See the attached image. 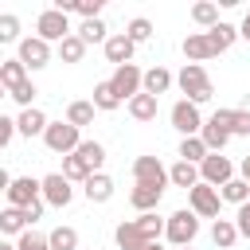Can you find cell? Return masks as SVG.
I'll list each match as a JSON object with an SVG mask.
<instances>
[{
	"label": "cell",
	"instance_id": "cell-46",
	"mask_svg": "<svg viewBox=\"0 0 250 250\" xmlns=\"http://www.w3.org/2000/svg\"><path fill=\"white\" fill-rule=\"evenodd\" d=\"M238 35H242V39H246V43H250V12H246V16H242V27H238Z\"/></svg>",
	"mask_w": 250,
	"mask_h": 250
},
{
	"label": "cell",
	"instance_id": "cell-44",
	"mask_svg": "<svg viewBox=\"0 0 250 250\" xmlns=\"http://www.w3.org/2000/svg\"><path fill=\"white\" fill-rule=\"evenodd\" d=\"M234 227H238V234H242V238H250V203H242V207H238Z\"/></svg>",
	"mask_w": 250,
	"mask_h": 250
},
{
	"label": "cell",
	"instance_id": "cell-27",
	"mask_svg": "<svg viewBox=\"0 0 250 250\" xmlns=\"http://www.w3.org/2000/svg\"><path fill=\"white\" fill-rule=\"evenodd\" d=\"M168 86H172V74H168L164 66H152V70H145V94L160 98V94H164Z\"/></svg>",
	"mask_w": 250,
	"mask_h": 250
},
{
	"label": "cell",
	"instance_id": "cell-18",
	"mask_svg": "<svg viewBox=\"0 0 250 250\" xmlns=\"http://www.w3.org/2000/svg\"><path fill=\"white\" fill-rule=\"evenodd\" d=\"M82 188H86V199H90V203H105V199L113 195V180H109L105 172H94Z\"/></svg>",
	"mask_w": 250,
	"mask_h": 250
},
{
	"label": "cell",
	"instance_id": "cell-13",
	"mask_svg": "<svg viewBox=\"0 0 250 250\" xmlns=\"http://www.w3.org/2000/svg\"><path fill=\"white\" fill-rule=\"evenodd\" d=\"M211 121L223 125L230 137H250V109L246 105H238V109H215Z\"/></svg>",
	"mask_w": 250,
	"mask_h": 250
},
{
	"label": "cell",
	"instance_id": "cell-9",
	"mask_svg": "<svg viewBox=\"0 0 250 250\" xmlns=\"http://www.w3.org/2000/svg\"><path fill=\"white\" fill-rule=\"evenodd\" d=\"M188 199H191V211H195L199 219H219V203H223L219 188H211V184L199 180V184L188 191Z\"/></svg>",
	"mask_w": 250,
	"mask_h": 250
},
{
	"label": "cell",
	"instance_id": "cell-32",
	"mask_svg": "<svg viewBox=\"0 0 250 250\" xmlns=\"http://www.w3.org/2000/svg\"><path fill=\"white\" fill-rule=\"evenodd\" d=\"M47 242H51V250H78V230L74 227H55L47 234Z\"/></svg>",
	"mask_w": 250,
	"mask_h": 250
},
{
	"label": "cell",
	"instance_id": "cell-8",
	"mask_svg": "<svg viewBox=\"0 0 250 250\" xmlns=\"http://www.w3.org/2000/svg\"><path fill=\"white\" fill-rule=\"evenodd\" d=\"M199 180L211 184V188H223V184L234 180V164H230L223 152H207V160L199 164Z\"/></svg>",
	"mask_w": 250,
	"mask_h": 250
},
{
	"label": "cell",
	"instance_id": "cell-2",
	"mask_svg": "<svg viewBox=\"0 0 250 250\" xmlns=\"http://www.w3.org/2000/svg\"><path fill=\"white\" fill-rule=\"evenodd\" d=\"M109 86L117 90V98H121V102H133L137 94H145V70H141L137 62H125V66H117V70H113Z\"/></svg>",
	"mask_w": 250,
	"mask_h": 250
},
{
	"label": "cell",
	"instance_id": "cell-12",
	"mask_svg": "<svg viewBox=\"0 0 250 250\" xmlns=\"http://www.w3.org/2000/svg\"><path fill=\"white\" fill-rule=\"evenodd\" d=\"M70 199H74V188H70V180H66L62 172L43 176V203H51V207H66Z\"/></svg>",
	"mask_w": 250,
	"mask_h": 250
},
{
	"label": "cell",
	"instance_id": "cell-15",
	"mask_svg": "<svg viewBox=\"0 0 250 250\" xmlns=\"http://www.w3.org/2000/svg\"><path fill=\"white\" fill-rule=\"evenodd\" d=\"M133 51H137V43H133L125 31L105 39V59H109L113 66H125V62H133Z\"/></svg>",
	"mask_w": 250,
	"mask_h": 250
},
{
	"label": "cell",
	"instance_id": "cell-37",
	"mask_svg": "<svg viewBox=\"0 0 250 250\" xmlns=\"http://www.w3.org/2000/svg\"><path fill=\"white\" fill-rule=\"evenodd\" d=\"M137 227H141V230L148 234V242H156V238H160V234L168 230V219H160L156 211H148V215H141V219H137Z\"/></svg>",
	"mask_w": 250,
	"mask_h": 250
},
{
	"label": "cell",
	"instance_id": "cell-34",
	"mask_svg": "<svg viewBox=\"0 0 250 250\" xmlns=\"http://www.w3.org/2000/svg\"><path fill=\"white\" fill-rule=\"evenodd\" d=\"M129 113H133L137 121H152V117H156V98H152V94H137V98L129 102Z\"/></svg>",
	"mask_w": 250,
	"mask_h": 250
},
{
	"label": "cell",
	"instance_id": "cell-3",
	"mask_svg": "<svg viewBox=\"0 0 250 250\" xmlns=\"http://www.w3.org/2000/svg\"><path fill=\"white\" fill-rule=\"evenodd\" d=\"M43 141H47L51 152H62V156L78 152V145H82V137H78V129H74L70 121H51L47 133H43Z\"/></svg>",
	"mask_w": 250,
	"mask_h": 250
},
{
	"label": "cell",
	"instance_id": "cell-40",
	"mask_svg": "<svg viewBox=\"0 0 250 250\" xmlns=\"http://www.w3.org/2000/svg\"><path fill=\"white\" fill-rule=\"evenodd\" d=\"M16 246H20V250H51V242H47L43 234H35V230H23Z\"/></svg>",
	"mask_w": 250,
	"mask_h": 250
},
{
	"label": "cell",
	"instance_id": "cell-45",
	"mask_svg": "<svg viewBox=\"0 0 250 250\" xmlns=\"http://www.w3.org/2000/svg\"><path fill=\"white\" fill-rule=\"evenodd\" d=\"M43 207H47V203H43V199H35V203H31V207H23V211H27V223H35V219H39V215H43Z\"/></svg>",
	"mask_w": 250,
	"mask_h": 250
},
{
	"label": "cell",
	"instance_id": "cell-48",
	"mask_svg": "<svg viewBox=\"0 0 250 250\" xmlns=\"http://www.w3.org/2000/svg\"><path fill=\"white\" fill-rule=\"evenodd\" d=\"M0 250H20V246L16 242H0Z\"/></svg>",
	"mask_w": 250,
	"mask_h": 250
},
{
	"label": "cell",
	"instance_id": "cell-33",
	"mask_svg": "<svg viewBox=\"0 0 250 250\" xmlns=\"http://www.w3.org/2000/svg\"><path fill=\"white\" fill-rule=\"evenodd\" d=\"M90 102H94L98 109H105V113L121 105V98H117V90H113L109 82H98V86H94V98H90Z\"/></svg>",
	"mask_w": 250,
	"mask_h": 250
},
{
	"label": "cell",
	"instance_id": "cell-24",
	"mask_svg": "<svg viewBox=\"0 0 250 250\" xmlns=\"http://www.w3.org/2000/svg\"><path fill=\"white\" fill-rule=\"evenodd\" d=\"M211 238H215V246H223V250H230L242 234H238V227H234V219H215V227H211Z\"/></svg>",
	"mask_w": 250,
	"mask_h": 250
},
{
	"label": "cell",
	"instance_id": "cell-49",
	"mask_svg": "<svg viewBox=\"0 0 250 250\" xmlns=\"http://www.w3.org/2000/svg\"><path fill=\"white\" fill-rule=\"evenodd\" d=\"M148 250H164V246H156V242H152V246H148Z\"/></svg>",
	"mask_w": 250,
	"mask_h": 250
},
{
	"label": "cell",
	"instance_id": "cell-22",
	"mask_svg": "<svg viewBox=\"0 0 250 250\" xmlns=\"http://www.w3.org/2000/svg\"><path fill=\"white\" fill-rule=\"evenodd\" d=\"M16 121H20V133H23V137H35V133H47V125H51V121L43 117V109H35V105H31V109H23V113H20Z\"/></svg>",
	"mask_w": 250,
	"mask_h": 250
},
{
	"label": "cell",
	"instance_id": "cell-16",
	"mask_svg": "<svg viewBox=\"0 0 250 250\" xmlns=\"http://www.w3.org/2000/svg\"><path fill=\"white\" fill-rule=\"evenodd\" d=\"M184 55H188V62H207V59H215V51H211V43H207V31H195V35H188L184 39Z\"/></svg>",
	"mask_w": 250,
	"mask_h": 250
},
{
	"label": "cell",
	"instance_id": "cell-7",
	"mask_svg": "<svg viewBox=\"0 0 250 250\" xmlns=\"http://www.w3.org/2000/svg\"><path fill=\"white\" fill-rule=\"evenodd\" d=\"M133 180L145 184V188H160V191L172 184V180H168V168H164L156 156H137V160H133Z\"/></svg>",
	"mask_w": 250,
	"mask_h": 250
},
{
	"label": "cell",
	"instance_id": "cell-6",
	"mask_svg": "<svg viewBox=\"0 0 250 250\" xmlns=\"http://www.w3.org/2000/svg\"><path fill=\"white\" fill-rule=\"evenodd\" d=\"M168 117H172V125H176L184 137H199V133H203V125H207V121L199 117V105H195V102H188V98H180V102L172 105V113H168Z\"/></svg>",
	"mask_w": 250,
	"mask_h": 250
},
{
	"label": "cell",
	"instance_id": "cell-42",
	"mask_svg": "<svg viewBox=\"0 0 250 250\" xmlns=\"http://www.w3.org/2000/svg\"><path fill=\"white\" fill-rule=\"evenodd\" d=\"M35 94H39V90H35L31 82H23V86H20V90H12L8 98H12V102H20L23 109H31V98H35Z\"/></svg>",
	"mask_w": 250,
	"mask_h": 250
},
{
	"label": "cell",
	"instance_id": "cell-50",
	"mask_svg": "<svg viewBox=\"0 0 250 250\" xmlns=\"http://www.w3.org/2000/svg\"><path fill=\"white\" fill-rule=\"evenodd\" d=\"M180 250H191V246H180Z\"/></svg>",
	"mask_w": 250,
	"mask_h": 250
},
{
	"label": "cell",
	"instance_id": "cell-25",
	"mask_svg": "<svg viewBox=\"0 0 250 250\" xmlns=\"http://www.w3.org/2000/svg\"><path fill=\"white\" fill-rule=\"evenodd\" d=\"M207 145H203V137H184L180 141V160H188V164H203L207 160Z\"/></svg>",
	"mask_w": 250,
	"mask_h": 250
},
{
	"label": "cell",
	"instance_id": "cell-11",
	"mask_svg": "<svg viewBox=\"0 0 250 250\" xmlns=\"http://www.w3.org/2000/svg\"><path fill=\"white\" fill-rule=\"evenodd\" d=\"M23 66H31V70H39V66H47L51 62V43L47 39H39V35H27V39H20V55H16Z\"/></svg>",
	"mask_w": 250,
	"mask_h": 250
},
{
	"label": "cell",
	"instance_id": "cell-35",
	"mask_svg": "<svg viewBox=\"0 0 250 250\" xmlns=\"http://www.w3.org/2000/svg\"><path fill=\"white\" fill-rule=\"evenodd\" d=\"M78 156L86 160V168H90V172H98V168L105 164V148H102L98 141H82V145H78Z\"/></svg>",
	"mask_w": 250,
	"mask_h": 250
},
{
	"label": "cell",
	"instance_id": "cell-29",
	"mask_svg": "<svg viewBox=\"0 0 250 250\" xmlns=\"http://www.w3.org/2000/svg\"><path fill=\"white\" fill-rule=\"evenodd\" d=\"M82 55H86V43H82V35L74 31V35H66L62 43H59V59L62 62H82Z\"/></svg>",
	"mask_w": 250,
	"mask_h": 250
},
{
	"label": "cell",
	"instance_id": "cell-23",
	"mask_svg": "<svg viewBox=\"0 0 250 250\" xmlns=\"http://www.w3.org/2000/svg\"><path fill=\"white\" fill-rule=\"evenodd\" d=\"M0 230H4V234H23V230H31V227H27V211L4 207V211H0Z\"/></svg>",
	"mask_w": 250,
	"mask_h": 250
},
{
	"label": "cell",
	"instance_id": "cell-19",
	"mask_svg": "<svg viewBox=\"0 0 250 250\" xmlns=\"http://www.w3.org/2000/svg\"><path fill=\"white\" fill-rule=\"evenodd\" d=\"M160 188H145V184H137L133 191H129V203L141 211V215H148V211H156V203H160Z\"/></svg>",
	"mask_w": 250,
	"mask_h": 250
},
{
	"label": "cell",
	"instance_id": "cell-26",
	"mask_svg": "<svg viewBox=\"0 0 250 250\" xmlns=\"http://www.w3.org/2000/svg\"><path fill=\"white\" fill-rule=\"evenodd\" d=\"M62 176H66L70 184H86V180H90L94 172L86 168V160H82L78 152H70V156H62Z\"/></svg>",
	"mask_w": 250,
	"mask_h": 250
},
{
	"label": "cell",
	"instance_id": "cell-31",
	"mask_svg": "<svg viewBox=\"0 0 250 250\" xmlns=\"http://www.w3.org/2000/svg\"><path fill=\"white\" fill-rule=\"evenodd\" d=\"M199 137H203V145H207L211 152H223V148H227V141H230V133H227L223 125H215V121H207Z\"/></svg>",
	"mask_w": 250,
	"mask_h": 250
},
{
	"label": "cell",
	"instance_id": "cell-47",
	"mask_svg": "<svg viewBox=\"0 0 250 250\" xmlns=\"http://www.w3.org/2000/svg\"><path fill=\"white\" fill-rule=\"evenodd\" d=\"M238 172H242V180L250 184V156H242V164H238Z\"/></svg>",
	"mask_w": 250,
	"mask_h": 250
},
{
	"label": "cell",
	"instance_id": "cell-43",
	"mask_svg": "<svg viewBox=\"0 0 250 250\" xmlns=\"http://www.w3.org/2000/svg\"><path fill=\"white\" fill-rule=\"evenodd\" d=\"M20 133V121H12V117H0V145H12V137Z\"/></svg>",
	"mask_w": 250,
	"mask_h": 250
},
{
	"label": "cell",
	"instance_id": "cell-20",
	"mask_svg": "<svg viewBox=\"0 0 250 250\" xmlns=\"http://www.w3.org/2000/svg\"><path fill=\"white\" fill-rule=\"evenodd\" d=\"M168 180H172L176 188H188V191H191V188L199 184V168L188 164V160H176V164L168 168Z\"/></svg>",
	"mask_w": 250,
	"mask_h": 250
},
{
	"label": "cell",
	"instance_id": "cell-38",
	"mask_svg": "<svg viewBox=\"0 0 250 250\" xmlns=\"http://www.w3.org/2000/svg\"><path fill=\"white\" fill-rule=\"evenodd\" d=\"M191 20H195V23H203V27H207V31H211V27H215V23H223V20H219V8H215V4H207V0H203V4H195V8H191Z\"/></svg>",
	"mask_w": 250,
	"mask_h": 250
},
{
	"label": "cell",
	"instance_id": "cell-14",
	"mask_svg": "<svg viewBox=\"0 0 250 250\" xmlns=\"http://www.w3.org/2000/svg\"><path fill=\"white\" fill-rule=\"evenodd\" d=\"M113 238H117V246H121V250H148V246H152V242H148V234L137 227V219H125V223H117Z\"/></svg>",
	"mask_w": 250,
	"mask_h": 250
},
{
	"label": "cell",
	"instance_id": "cell-28",
	"mask_svg": "<svg viewBox=\"0 0 250 250\" xmlns=\"http://www.w3.org/2000/svg\"><path fill=\"white\" fill-rule=\"evenodd\" d=\"M219 195H223L227 203H238V207H242V203H250V184H246L242 176H234L230 184H223V188H219Z\"/></svg>",
	"mask_w": 250,
	"mask_h": 250
},
{
	"label": "cell",
	"instance_id": "cell-30",
	"mask_svg": "<svg viewBox=\"0 0 250 250\" xmlns=\"http://www.w3.org/2000/svg\"><path fill=\"white\" fill-rule=\"evenodd\" d=\"M94 109H98L94 102H70V105H66V121H70L74 129H82V125L94 121Z\"/></svg>",
	"mask_w": 250,
	"mask_h": 250
},
{
	"label": "cell",
	"instance_id": "cell-10",
	"mask_svg": "<svg viewBox=\"0 0 250 250\" xmlns=\"http://www.w3.org/2000/svg\"><path fill=\"white\" fill-rule=\"evenodd\" d=\"M35 199H43V180H31V176H20V180H12V188H8V207H31Z\"/></svg>",
	"mask_w": 250,
	"mask_h": 250
},
{
	"label": "cell",
	"instance_id": "cell-21",
	"mask_svg": "<svg viewBox=\"0 0 250 250\" xmlns=\"http://www.w3.org/2000/svg\"><path fill=\"white\" fill-rule=\"evenodd\" d=\"M234 39H238V27H230V23H215V27L207 31V43H211V51H215V55H223Z\"/></svg>",
	"mask_w": 250,
	"mask_h": 250
},
{
	"label": "cell",
	"instance_id": "cell-39",
	"mask_svg": "<svg viewBox=\"0 0 250 250\" xmlns=\"http://www.w3.org/2000/svg\"><path fill=\"white\" fill-rule=\"evenodd\" d=\"M125 35H129L133 43H148V39H152V23H148L145 16H137V20L129 23V31H125Z\"/></svg>",
	"mask_w": 250,
	"mask_h": 250
},
{
	"label": "cell",
	"instance_id": "cell-17",
	"mask_svg": "<svg viewBox=\"0 0 250 250\" xmlns=\"http://www.w3.org/2000/svg\"><path fill=\"white\" fill-rule=\"evenodd\" d=\"M27 82V66L20 62V59H8V62H0V86L12 94V90H20Z\"/></svg>",
	"mask_w": 250,
	"mask_h": 250
},
{
	"label": "cell",
	"instance_id": "cell-41",
	"mask_svg": "<svg viewBox=\"0 0 250 250\" xmlns=\"http://www.w3.org/2000/svg\"><path fill=\"white\" fill-rule=\"evenodd\" d=\"M20 39V20L16 16H0V43H12Z\"/></svg>",
	"mask_w": 250,
	"mask_h": 250
},
{
	"label": "cell",
	"instance_id": "cell-36",
	"mask_svg": "<svg viewBox=\"0 0 250 250\" xmlns=\"http://www.w3.org/2000/svg\"><path fill=\"white\" fill-rule=\"evenodd\" d=\"M78 35H82V43H86V47H90V43H102V47H105V39H109V35H105V23H102V20H82Z\"/></svg>",
	"mask_w": 250,
	"mask_h": 250
},
{
	"label": "cell",
	"instance_id": "cell-5",
	"mask_svg": "<svg viewBox=\"0 0 250 250\" xmlns=\"http://www.w3.org/2000/svg\"><path fill=\"white\" fill-rule=\"evenodd\" d=\"M35 31H39V39H47V43H62L66 35H74V31H70V20H66V12H59V8H47V12H39V20H35Z\"/></svg>",
	"mask_w": 250,
	"mask_h": 250
},
{
	"label": "cell",
	"instance_id": "cell-4",
	"mask_svg": "<svg viewBox=\"0 0 250 250\" xmlns=\"http://www.w3.org/2000/svg\"><path fill=\"white\" fill-rule=\"evenodd\" d=\"M164 234H168L172 246H191V238L199 234V215H195V211H172Z\"/></svg>",
	"mask_w": 250,
	"mask_h": 250
},
{
	"label": "cell",
	"instance_id": "cell-1",
	"mask_svg": "<svg viewBox=\"0 0 250 250\" xmlns=\"http://www.w3.org/2000/svg\"><path fill=\"white\" fill-rule=\"evenodd\" d=\"M180 90L188 94V102H195V105H203V102H211V94H215V86H211V78H207V70L199 66V62H184V70H180Z\"/></svg>",
	"mask_w": 250,
	"mask_h": 250
}]
</instances>
